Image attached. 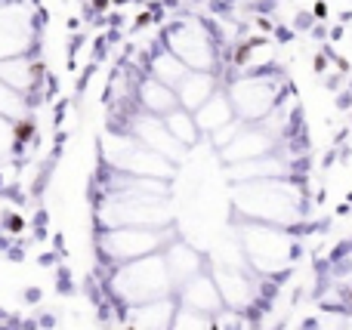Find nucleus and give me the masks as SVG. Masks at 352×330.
I'll list each match as a JSON object with an SVG mask.
<instances>
[{
	"instance_id": "obj_1",
	"label": "nucleus",
	"mask_w": 352,
	"mask_h": 330,
	"mask_svg": "<svg viewBox=\"0 0 352 330\" xmlns=\"http://www.w3.org/2000/svg\"><path fill=\"white\" fill-rule=\"evenodd\" d=\"M232 201H235V210L241 213V220L287 228L300 220L303 191L291 179H263V182L235 185Z\"/></svg>"
},
{
	"instance_id": "obj_2",
	"label": "nucleus",
	"mask_w": 352,
	"mask_h": 330,
	"mask_svg": "<svg viewBox=\"0 0 352 330\" xmlns=\"http://www.w3.org/2000/svg\"><path fill=\"white\" fill-rule=\"evenodd\" d=\"M109 290L115 294V300H121L124 309L142 306V303L167 300L173 296V278L167 272L164 253H155L146 259H133L115 269V275L109 278Z\"/></svg>"
},
{
	"instance_id": "obj_3",
	"label": "nucleus",
	"mask_w": 352,
	"mask_h": 330,
	"mask_svg": "<svg viewBox=\"0 0 352 330\" xmlns=\"http://www.w3.org/2000/svg\"><path fill=\"white\" fill-rule=\"evenodd\" d=\"M96 220L102 228H167L170 204L142 191H102Z\"/></svg>"
},
{
	"instance_id": "obj_4",
	"label": "nucleus",
	"mask_w": 352,
	"mask_h": 330,
	"mask_svg": "<svg viewBox=\"0 0 352 330\" xmlns=\"http://www.w3.org/2000/svg\"><path fill=\"white\" fill-rule=\"evenodd\" d=\"M235 238L256 275H281L294 263V238L287 228L241 220Z\"/></svg>"
},
{
	"instance_id": "obj_5",
	"label": "nucleus",
	"mask_w": 352,
	"mask_h": 330,
	"mask_svg": "<svg viewBox=\"0 0 352 330\" xmlns=\"http://www.w3.org/2000/svg\"><path fill=\"white\" fill-rule=\"evenodd\" d=\"M102 161L109 170L115 173H130V176H148V179H170L173 164L152 148H146L133 133L118 130V133L102 136Z\"/></svg>"
},
{
	"instance_id": "obj_6",
	"label": "nucleus",
	"mask_w": 352,
	"mask_h": 330,
	"mask_svg": "<svg viewBox=\"0 0 352 330\" xmlns=\"http://www.w3.org/2000/svg\"><path fill=\"white\" fill-rule=\"evenodd\" d=\"M229 99H232V108H235L238 121L263 123L281 105V80H275L266 71L244 74V78L232 80Z\"/></svg>"
},
{
	"instance_id": "obj_7",
	"label": "nucleus",
	"mask_w": 352,
	"mask_h": 330,
	"mask_svg": "<svg viewBox=\"0 0 352 330\" xmlns=\"http://www.w3.org/2000/svg\"><path fill=\"white\" fill-rule=\"evenodd\" d=\"M170 228H102L99 235V250L109 263H133L155 253H164L167 244H173Z\"/></svg>"
},
{
	"instance_id": "obj_8",
	"label": "nucleus",
	"mask_w": 352,
	"mask_h": 330,
	"mask_svg": "<svg viewBox=\"0 0 352 330\" xmlns=\"http://www.w3.org/2000/svg\"><path fill=\"white\" fill-rule=\"evenodd\" d=\"M164 47L173 56H179L192 71H213V65H217V49H213L210 31L195 19H182V22L170 25L164 34Z\"/></svg>"
},
{
	"instance_id": "obj_9",
	"label": "nucleus",
	"mask_w": 352,
	"mask_h": 330,
	"mask_svg": "<svg viewBox=\"0 0 352 330\" xmlns=\"http://www.w3.org/2000/svg\"><path fill=\"white\" fill-rule=\"evenodd\" d=\"M127 133H133L142 145L152 148V152L161 154V158H167L170 164H179L182 154H186V145H179V142L173 139V133L167 130L164 117H155V115L140 111V115H133L127 121Z\"/></svg>"
},
{
	"instance_id": "obj_10",
	"label": "nucleus",
	"mask_w": 352,
	"mask_h": 330,
	"mask_svg": "<svg viewBox=\"0 0 352 330\" xmlns=\"http://www.w3.org/2000/svg\"><path fill=\"white\" fill-rule=\"evenodd\" d=\"M275 145H278V139H275L272 133H266L260 123H248V127L219 152V158H223L226 167H235V164H244V161H256V158H266V154H275Z\"/></svg>"
},
{
	"instance_id": "obj_11",
	"label": "nucleus",
	"mask_w": 352,
	"mask_h": 330,
	"mask_svg": "<svg viewBox=\"0 0 352 330\" xmlns=\"http://www.w3.org/2000/svg\"><path fill=\"white\" fill-rule=\"evenodd\" d=\"M213 281H217L226 309L244 312V309L254 306L256 287H254V278L244 275V269H213Z\"/></svg>"
},
{
	"instance_id": "obj_12",
	"label": "nucleus",
	"mask_w": 352,
	"mask_h": 330,
	"mask_svg": "<svg viewBox=\"0 0 352 330\" xmlns=\"http://www.w3.org/2000/svg\"><path fill=\"white\" fill-rule=\"evenodd\" d=\"M176 294H179V296H176V303H179V306H186V309H195V312L219 315L226 309L217 281H213V275H207V272H201L198 278H192L188 284H182Z\"/></svg>"
},
{
	"instance_id": "obj_13",
	"label": "nucleus",
	"mask_w": 352,
	"mask_h": 330,
	"mask_svg": "<svg viewBox=\"0 0 352 330\" xmlns=\"http://www.w3.org/2000/svg\"><path fill=\"white\" fill-rule=\"evenodd\" d=\"M176 312H179V303H176L173 296L155 300V303H142V306L127 309V325H130V330H170Z\"/></svg>"
},
{
	"instance_id": "obj_14",
	"label": "nucleus",
	"mask_w": 352,
	"mask_h": 330,
	"mask_svg": "<svg viewBox=\"0 0 352 330\" xmlns=\"http://www.w3.org/2000/svg\"><path fill=\"white\" fill-rule=\"evenodd\" d=\"M287 173H291V167H287V161L281 158L278 152H275V154H266V158L244 161V164L229 167V179H232L235 185L263 182V179H287Z\"/></svg>"
},
{
	"instance_id": "obj_15",
	"label": "nucleus",
	"mask_w": 352,
	"mask_h": 330,
	"mask_svg": "<svg viewBox=\"0 0 352 330\" xmlns=\"http://www.w3.org/2000/svg\"><path fill=\"white\" fill-rule=\"evenodd\" d=\"M164 259H167V272H170L176 290L204 272V259H201V253L192 250L188 244H182V241H173V244H167Z\"/></svg>"
},
{
	"instance_id": "obj_16",
	"label": "nucleus",
	"mask_w": 352,
	"mask_h": 330,
	"mask_svg": "<svg viewBox=\"0 0 352 330\" xmlns=\"http://www.w3.org/2000/svg\"><path fill=\"white\" fill-rule=\"evenodd\" d=\"M232 121H238L235 108H232L229 90H217L198 111H195V123H198L201 133H219L223 127H229Z\"/></svg>"
},
{
	"instance_id": "obj_17",
	"label": "nucleus",
	"mask_w": 352,
	"mask_h": 330,
	"mask_svg": "<svg viewBox=\"0 0 352 330\" xmlns=\"http://www.w3.org/2000/svg\"><path fill=\"white\" fill-rule=\"evenodd\" d=\"M136 96H140V108L146 111V115H155V117H167L170 111L182 108L173 86L161 84V80H155V78L142 80L140 90H136Z\"/></svg>"
},
{
	"instance_id": "obj_18",
	"label": "nucleus",
	"mask_w": 352,
	"mask_h": 330,
	"mask_svg": "<svg viewBox=\"0 0 352 330\" xmlns=\"http://www.w3.org/2000/svg\"><path fill=\"white\" fill-rule=\"evenodd\" d=\"M217 93V74L213 71H188L182 78V84L176 86V96H179V105L186 111H198L207 99Z\"/></svg>"
},
{
	"instance_id": "obj_19",
	"label": "nucleus",
	"mask_w": 352,
	"mask_h": 330,
	"mask_svg": "<svg viewBox=\"0 0 352 330\" xmlns=\"http://www.w3.org/2000/svg\"><path fill=\"white\" fill-rule=\"evenodd\" d=\"M28 43V19L19 10H0V59L22 56Z\"/></svg>"
},
{
	"instance_id": "obj_20",
	"label": "nucleus",
	"mask_w": 352,
	"mask_h": 330,
	"mask_svg": "<svg viewBox=\"0 0 352 330\" xmlns=\"http://www.w3.org/2000/svg\"><path fill=\"white\" fill-rule=\"evenodd\" d=\"M0 84L12 86V90H19V93L34 90V84H37L34 62H31L25 53L22 56H6V59H0Z\"/></svg>"
},
{
	"instance_id": "obj_21",
	"label": "nucleus",
	"mask_w": 352,
	"mask_h": 330,
	"mask_svg": "<svg viewBox=\"0 0 352 330\" xmlns=\"http://www.w3.org/2000/svg\"><path fill=\"white\" fill-rule=\"evenodd\" d=\"M148 71H152V78L155 80H161V84H167V86H179L182 84V78H186L192 68L186 65V62L179 59V56H173L170 49H158V53L152 56V65H148Z\"/></svg>"
},
{
	"instance_id": "obj_22",
	"label": "nucleus",
	"mask_w": 352,
	"mask_h": 330,
	"mask_svg": "<svg viewBox=\"0 0 352 330\" xmlns=\"http://www.w3.org/2000/svg\"><path fill=\"white\" fill-rule=\"evenodd\" d=\"M164 123H167V130L173 133V139L179 142V145H195L198 142V136H201V130H198V123H195V115L192 111H186V108H176L170 111V115L164 117Z\"/></svg>"
},
{
	"instance_id": "obj_23",
	"label": "nucleus",
	"mask_w": 352,
	"mask_h": 330,
	"mask_svg": "<svg viewBox=\"0 0 352 330\" xmlns=\"http://www.w3.org/2000/svg\"><path fill=\"white\" fill-rule=\"evenodd\" d=\"M28 99H25V93L12 90V86L0 84V117H6V121L19 123L28 117Z\"/></svg>"
},
{
	"instance_id": "obj_24",
	"label": "nucleus",
	"mask_w": 352,
	"mask_h": 330,
	"mask_svg": "<svg viewBox=\"0 0 352 330\" xmlns=\"http://www.w3.org/2000/svg\"><path fill=\"white\" fill-rule=\"evenodd\" d=\"M170 330H217V321H213V315H204V312H195V309L179 306Z\"/></svg>"
},
{
	"instance_id": "obj_25",
	"label": "nucleus",
	"mask_w": 352,
	"mask_h": 330,
	"mask_svg": "<svg viewBox=\"0 0 352 330\" xmlns=\"http://www.w3.org/2000/svg\"><path fill=\"white\" fill-rule=\"evenodd\" d=\"M16 142H19V123L0 117V164L12 158V152H16Z\"/></svg>"
},
{
	"instance_id": "obj_26",
	"label": "nucleus",
	"mask_w": 352,
	"mask_h": 330,
	"mask_svg": "<svg viewBox=\"0 0 352 330\" xmlns=\"http://www.w3.org/2000/svg\"><path fill=\"white\" fill-rule=\"evenodd\" d=\"M343 325H346V315L343 312H322L309 325V330H343Z\"/></svg>"
},
{
	"instance_id": "obj_27",
	"label": "nucleus",
	"mask_w": 352,
	"mask_h": 330,
	"mask_svg": "<svg viewBox=\"0 0 352 330\" xmlns=\"http://www.w3.org/2000/svg\"><path fill=\"white\" fill-rule=\"evenodd\" d=\"M244 127H248V123H244V121H232V123H229V127H223V130H219V133H213V136H210V139H213V145H217V148H219V152H223V148H226V145H229V142H232V139H235V136H238V133H241V130H244Z\"/></svg>"
},
{
	"instance_id": "obj_28",
	"label": "nucleus",
	"mask_w": 352,
	"mask_h": 330,
	"mask_svg": "<svg viewBox=\"0 0 352 330\" xmlns=\"http://www.w3.org/2000/svg\"><path fill=\"white\" fill-rule=\"evenodd\" d=\"M238 325H244L241 312H232V309H223L217 315V330H238Z\"/></svg>"
},
{
	"instance_id": "obj_29",
	"label": "nucleus",
	"mask_w": 352,
	"mask_h": 330,
	"mask_svg": "<svg viewBox=\"0 0 352 330\" xmlns=\"http://www.w3.org/2000/svg\"><path fill=\"white\" fill-rule=\"evenodd\" d=\"M343 330H352V315H346V325H343Z\"/></svg>"
}]
</instances>
